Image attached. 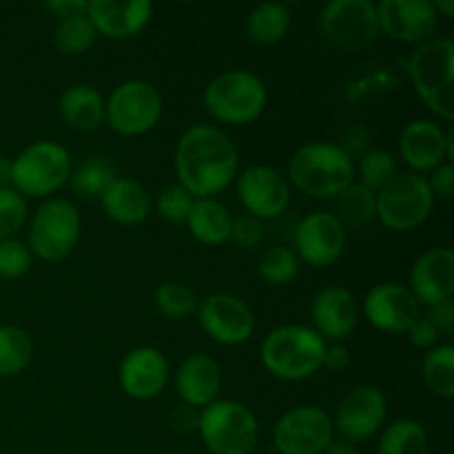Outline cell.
Segmentation results:
<instances>
[{
	"instance_id": "cell-1",
	"label": "cell",
	"mask_w": 454,
	"mask_h": 454,
	"mask_svg": "<svg viewBox=\"0 0 454 454\" xmlns=\"http://www.w3.org/2000/svg\"><path fill=\"white\" fill-rule=\"evenodd\" d=\"M177 184L195 200L217 198L239 173V149L217 124H193L176 145Z\"/></svg>"
},
{
	"instance_id": "cell-2",
	"label": "cell",
	"mask_w": 454,
	"mask_h": 454,
	"mask_svg": "<svg viewBox=\"0 0 454 454\" xmlns=\"http://www.w3.org/2000/svg\"><path fill=\"white\" fill-rule=\"evenodd\" d=\"M286 180L291 189L295 186V191L309 198L335 200L357 180L355 158L337 142H306L288 160Z\"/></svg>"
},
{
	"instance_id": "cell-3",
	"label": "cell",
	"mask_w": 454,
	"mask_h": 454,
	"mask_svg": "<svg viewBox=\"0 0 454 454\" xmlns=\"http://www.w3.org/2000/svg\"><path fill=\"white\" fill-rule=\"evenodd\" d=\"M406 74L419 100L443 122L454 120V43L448 35L417 44L408 56Z\"/></svg>"
},
{
	"instance_id": "cell-4",
	"label": "cell",
	"mask_w": 454,
	"mask_h": 454,
	"mask_svg": "<svg viewBox=\"0 0 454 454\" xmlns=\"http://www.w3.org/2000/svg\"><path fill=\"white\" fill-rule=\"evenodd\" d=\"M326 341L306 324L273 328L260 346L262 366L282 381H306L322 371Z\"/></svg>"
},
{
	"instance_id": "cell-5",
	"label": "cell",
	"mask_w": 454,
	"mask_h": 454,
	"mask_svg": "<svg viewBox=\"0 0 454 454\" xmlns=\"http://www.w3.org/2000/svg\"><path fill=\"white\" fill-rule=\"evenodd\" d=\"M202 100L204 109L215 122L226 127H247L266 111L269 89L253 71L229 69L208 82Z\"/></svg>"
},
{
	"instance_id": "cell-6",
	"label": "cell",
	"mask_w": 454,
	"mask_h": 454,
	"mask_svg": "<svg viewBox=\"0 0 454 454\" xmlns=\"http://www.w3.org/2000/svg\"><path fill=\"white\" fill-rule=\"evenodd\" d=\"M74 160L56 140H35L12 158V189L25 200H44L69 184Z\"/></svg>"
},
{
	"instance_id": "cell-7",
	"label": "cell",
	"mask_w": 454,
	"mask_h": 454,
	"mask_svg": "<svg viewBox=\"0 0 454 454\" xmlns=\"http://www.w3.org/2000/svg\"><path fill=\"white\" fill-rule=\"evenodd\" d=\"M82 235L78 207L65 198H49L27 220V248L43 262H62Z\"/></svg>"
},
{
	"instance_id": "cell-8",
	"label": "cell",
	"mask_w": 454,
	"mask_h": 454,
	"mask_svg": "<svg viewBox=\"0 0 454 454\" xmlns=\"http://www.w3.org/2000/svg\"><path fill=\"white\" fill-rule=\"evenodd\" d=\"M198 434L211 454H253L260 442V421L244 402L215 399L200 411Z\"/></svg>"
},
{
	"instance_id": "cell-9",
	"label": "cell",
	"mask_w": 454,
	"mask_h": 454,
	"mask_svg": "<svg viewBox=\"0 0 454 454\" xmlns=\"http://www.w3.org/2000/svg\"><path fill=\"white\" fill-rule=\"evenodd\" d=\"M434 202L437 200L433 198L426 176L403 171L377 193L375 220L388 231L408 233L419 229L433 215Z\"/></svg>"
},
{
	"instance_id": "cell-10",
	"label": "cell",
	"mask_w": 454,
	"mask_h": 454,
	"mask_svg": "<svg viewBox=\"0 0 454 454\" xmlns=\"http://www.w3.org/2000/svg\"><path fill=\"white\" fill-rule=\"evenodd\" d=\"M162 109V96L153 84L140 78L124 80L105 98V122L118 136L137 137L158 127Z\"/></svg>"
},
{
	"instance_id": "cell-11",
	"label": "cell",
	"mask_w": 454,
	"mask_h": 454,
	"mask_svg": "<svg viewBox=\"0 0 454 454\" xmlns=\"http://www.w3.org/2000/svg\"><path fill=\"white\" fill-rule=\"evenodd\" d=\"M324 38L344 51H362L380 35L377 9L371 0H331L319 13Z\"/></svg>"
},
{
	"instance_id": "cell-12",
	"label": "cell",
	"mask_w": 454,
	"mask_h": 454,
	"mask_svg": "<svg viewBox=\"0 0 454 454\" xmlns=\"http://www.w3.org/2000/svg\"><path fill=\"white\" fill-rule=\"evenodd\" d=\"M333 439V417L319 406L291 408L273 426V446L279 454H322Z\"/></svg>"
},
{
	"instance_id": "cell-13",
	"label": "cell",
	"mask_w": 454,
	"mask_h": 454,
	"mask_svg": "<svg viewBox=\"0 0 454 454\" xmlns=\"http://www.w3.org/2000/svg\"><path fill=\"white\" fill-rule=\"evenodd\" d=\"M388 417V402L377 386H355L350 393L341 397L333 415V426L340 439L350 443H362L381 433Z\"/></svg>"
},
{
	"instance_id": "cell-14",
	"label": "cell",
	"mask_w": 454,
	"mask_h": 454,
	"mask_svg": "<svg viewBox=\"0 0 454 454\" xmlns=\"http://www.w3.org/2000/svg\"><path fill=\"white\" fill-rule=\"evenodd\" d=\"M200 328L220 346L247 344L255 333V315L242 297L233 293H211L198 301Z\"/></svg>"
},
{
	"instance_id": "cell-15",
	"label": "cell",
	"mask_w": 454,
	"mask_h": 454,
	"mask_svg": "<svg viewBox=\"0 0 454 454\" xmlns=\"http://www.w3.org/2000/svg\"><path fill=\"white\" fill-rule=\"evenodd\" d=\"M295 255L300 264L328 269L341 260L348 244V229L331 211H313L295 229Z\"/></svg>"
},
{
	"instance_id": "cell-16",
	"label": "cell",
	"mask_w": 454,
	"mask_h": 454,
	"mask_svg": "<svg viewBox=\"0 0 454 454\" xmlns=\"http://www.w3.org/2000/svg\"><path fill=\"white\" fill-rule=\"evenodd\" d=\"M244 211L260 222L278 220L291 207V184L286 176L269 164H251L235 177Z\"/></svg>"
},
{
	"instance_id": "cell-17",
	"label": "cell",
	"mask_w": 454,
	"mask_h": 454,
	"mask_svg": "<svg viewBox=\"0 0 454 454\" xmlns=\"http://www.w3.org/2000/svg\"><path fill=\"white\" fill-rule=\"evenodd\" d=\"M399 155L412 173L428 176L442 164L454 162L452 131L428 118L411 120L399 136Z\"/></svg>"
},
{
	"instance_id": "cell-18",
	"label": "cell",
	"mask_w": 454,
	"mask_h": 454,
	"mask_svg": "<svg viewBox=\"0 0 454 454\" xmlns=\"http://www.w3.org/2000/svg\"><path fill=\"white\" fill-rule=\"evenodd\" d=\"M380 34L402 44H417L434 38L439 16L430 0H381L375 3Z\"/></svg>"
},
{
	"instance_id": "cell-19",
	"label": "cell",
	"mask_w": 454,
	"mask_h": 454,
	"mask_svg": "<svg viewBox=\"0 0 454 454\" xmlns=\"http://www.w3.org/2000/svg\"><path fill=\"white\" fill-rule=\"evenodd\" d=\"M362 313L372 328L388 335H402L421 317L417 300L399 282L375 284L364 297Z\"/></svg>"
},
{
	"instance_id": "cell-20",
	"label": "cell",
	"mask_w": 454,
	"mask_h": 454,
	"mask_svg": "<svg viewBox=\"0 0 454 454\" xmlns=\"http://www.w3.org/2000/svg\"><path fill=\"white\" fill-rule=\"evenodd\" d=\"M171 377V366L162 350L137 346L129 350L118 368V384L124 395L136 402H151L164 393Z\"/></svg>"
},
{
	"instance_id": "cell-21",
	"label": "cell",
	"mask_w": 454,
	"mask_h": 454,
	"mask_svg": "<svg viewBox=\"0 0 454 454\" xmlns=\"http://www.w3.org/2000/svg\"><path fill=\"white\" fill-rule=\"evenodd\" d=\"M310 328L326 344H344L359 324V304L344 286H326L310 301Z\"/></svg>"
},
{
	"instance_id": "cell-22",
	"label": "cell",
	"mask_w": 454,
	"mask_h": 454,
	"mask_svg": "<svg viewBox=\"0 0 454 454\" xmlns=\"http://www.w3.org/2000/svg\"><path fill=\"white\" fill-rule=\"evenodd\" d=\"M408 291L417 304L437 306L454 295V253L448 247L428 248L412 264L408 275Z\"/></svg>"
},
{
	"instance_id": "cell-23",
	"label": "cell",
	"mask_w": 454,
	"mask_h": 454,
	"mask_svg": "<svg viewBox=\"0 0 454 454\" xmlns=\"http://www.w3.org/2000/svg\"><path fill=\"white\" fill-rule=\"evenodd\" d=\"M87 16L102 38L131 40L149 27L153 4L149 0H91Z\"/></svg>"
},
{
	"instance_id": "cell-24",
	"label": "cell",
	"mask_w": 454,
	"mask_h": 454,
	"mask_svg": "<svg viewBox=\"0 0 454 454\" xmlns=\"http://www.w3.org/2000/svg\"><path fill=\"white\" fill-rule=\"evenodd\" d=\"M176 390L182 403L198 411L220 399L222 368L211 355L193 353L180 362L176 371Z\"/></svg>"
},
{
	"instance_id": "cell-25",
	"label": "cell",
	"mask_w": 454,
	"mask_h": 454,
	"mask_svg": "<svg viewBox=\"0 0 454 454\" xmlns=\"http://www.w3.org/2000/svg\"><path fill=\"white\" fill-rule=\"evenodd\" d=\"M100 207L105 215L115 224L137 226L151 215L153 200L145 184L133 177L118 176L100 195Z\"/></svg>"
},
{
	"instance_id": "cell-26",
	"label": "cell",
	"mask_w": 454,
	"mask_h": 454,
	"mask_svg": "<svg viewBox=\"0 0 454 454\" xmlns=\"http://www.w3.org/2000/svg\"><path fill=\"white\" fill-rule=\"evenodd\" d=\"M62 122L78 133H96L105 127V96L87 82L69 84L58 100Z\"/></svg>"
},
{
	"instance_id": "cell-27",
	"label": "cell",
	"mask_w": 454,
	"mask_h": 454,
	"mask_svg": "<svg viewBox=\"0 0 454 454\" xmlns=\"http://www.w3.org/2000/svg\"><path fill=\"white\" fill-rule=\"evenodd\" d=\"M191 238L204 247H222L231 238L233 215L217 198L193 200L189 215L184 220Z\"/></svg>"
},
{
	"instance_id": "cell-28",
	"label": "cell",
	"mask_w": 454,
	"mask_h": 454,
	"mask_svg": "<svg viewBox=\"0 0 454 454\" xmlns=\"http://www.w3.org/2000/svg\"><path fill=\"white\" fill-rule=\"evenodd\" d=\"M293 25L291 7L284 3H262L253 7L244 18V31L248 40L262 47L282 43Z\"/></svg>"
},
{
	"instance_id": "cell-29",
	"label": "cell",
	"mask_w": 454,
	"mask_h": 454,
	"mask_svg": "<svg viewBox=\"0 0 454 454\" xmlns=\"http://www.w3.org/2000/svg\"><path fill=\"white\" fill-rule=\"evenodd\" d=\"M428 430L417 419H397L384 426L377 442V454H428Z\"/></svg>"
},
{
	"instance_id": "cell-30",
	"label": "cell",
	"mask_w": 454,
	"mask_h": 454,
	"mask_svg": "<svg viewBox=\"0 0 454 454\" xmlns=\"http://www.w3.org/2000/svg\"><path fill=\"white\" fill-rule=\"evenodd\" d=\"M96 40V27L89 20L87 12L60 18V20H56V27H53V47L58 49V53L67 58L84 56L87 51H91Z\"/></svg>"
},
{
	"instance_id": "cell-31",
	"label": "cell",
	"mask_w": 454,
	"mask_h": 454,
	"mask_svg": "<svg viewBox=\"0 0 454 454\" xmlns=\"http://www.w3.org/2000/svg\"><path fill=\"white\" fill-rule=\"evenodd\" d=\"M115 177H118V168L106 155H89L80 167L71 171L69 186L78 198L100 200V195Z\"/></svg>"
},
{
	"instance_id": "cell-32",
	"label": "cell",
	"mask_w": 454,
	"mask_h": 454,
	"mask_svg": "<svg viewBox=\"0 0 454 454\" xmlns=\"http://www.w3.org/2000/svg\"><path fill=\"white\" fill-rule=\"evenodd\" d=\"M34 359V341L20 326H0V377H16Z\"/></svg>"
},
{
	"instance_id": "cell-33",
	"label": "cell",
	"mask_w": 454,
	"mask_h": 454,
	"mask_svg": "<svg viewBox=\"0 0 454 454\" xmlns=\"http://www.w3.org/2000/svg\"><path fill=\"white\" fill-rule=\"evenodd\" d=\"M421 377L433 395L442 399L454 397V348L450 344H437L426 353Z\"/></svg>"
},
{
	"instance_id": "cell-34",
	"label": "cell",
	"mask_w": 454,
	"mask_h": 454,
	"mask_svg": "<svg viewBox=\"0 0 454 454\" xmlns=\"http://www.w3.org/2000/svg\"><path fill=\"white\" fill-rule=\"evenodd\" d=\"M399 173V160L386 149L364 151V155H359V164H355V177H359V184L375 193L390 184Z\"/></svg>"
},
{
	"instance_id": "cell-35",
	"label": "cell",
	"mask_w": 454,
	"mask_h": 454,
	"mask_svg": "<svg viewBox=\"0 0 454 454\" xmlns=\"http://www.w3.org/2000/svg\"><path fill=\"white\" fill-rule=\"evenodd\" d=\"M198 295L193 293V288H189L186 284L176 282H162L153 291V306L162 317L171 319V322H182V319L191 317L198 310Z\"/></svg>"
},
{
	"instance_id": "cell-36",
	"label": "cell",
	"mask_w": 454,
	"mask_h": 454,
	"mask_svg": "<svg viewBox=\"0 0 454 454\" xmlns=\"http://www.w3.org/2000/svg\"><path fill=\"white\" fill-rule=\"evenodd\" d=\"M257 275L270 286H288L300 275V260L291 247H270L257 262Z\"/></svg>"
},
{
	"instance_id": "cell-37",
	"label": "cell",
	"mask_w": 454,
	"mask_h": 454,
	"mask_svg": "<svg viewBox=\"0 0 454 454\" xmlns=\"http://www.w3.org/2000/svg\"><path fill=\"white\" fill-rule=\"evenodd\" d=\"M375 191L366 189V186L359 184V182H353L344 193H340L335 198V215L340 217L341 224H344L346 229H348V224H366V222L375 220Z\"/></svg>"
},
{
	"instance_id": "cell-38",
	"label": "cell",
	"mask_w": 454,
	"mask_h": 454,
	"mask_svg": "<svg viewBox=\"0 0 454 454\" xmlns=\"http://www.w3.org/2000/svg\"><path fill=\"white\" fill-rule=\"evenodd\" d=\"M29 220V204L18 191L0 189V239L16 238Z\"/></svg>"
},
{
	"instance_id": "cell-39",
	"label": "cell",
	"mask_w": 454,
	"mask_h": 454,
	"mask_svg": "<svg viewBox=\"0 0 454 454\" xmlns=\"http://www.w3.org/2000/svg\"><path fill=\"white\" fill-rule=\"evenodd\" d=\"M193 195L180 184H168L155 195V211L168 224H184L191 207H193Z\"/></svg>"
},
{
	"instance_id": "cell-40",
	"label": "cell",
	"mask_w": 454,
	"mask_h": 454,
	"mask_svg": "<svg viewBox=\"0 0 454 454\" xmlns=\"http://www.w3.org/2000/svg\"><path fill=\"white\" fill-rule=\"evenodd\" d=\"M31 264H34V255L22 239H0V278L12 279V282L25 278L31 270Z\"/></svg>"
},
{
	"instance_id": "cell-41",
	"label": "cell",
	"mask_w": 454,
	"mask_h": 454,
	"mask_svg": "<svg viewBox=\"0 0 454 454\" xmlns=\"http://www.w3.org/2000/svg\"><path fill=\"white\" fill-rule=\"evenodd\" d=\"M262 238H264V222L255 220L248 213L233 217L229 242L238 244L242 248H253L262 242Z\"/></svg>"
},
{
	"instance_id": "cell-42",
	"label": "cell",
	"mask_w": 454,
	"mask_h": 454,
	"mask_svg": "<svg viewBox=\"0 0 454 454\" xmlns=\"http://www.w3.org/2000/svg\"><path fill=\"white\" fill-rule=\"evenodd\" d=\"M426 180H428V186H430V191H433L434 200H443V202L452 200L454 164H448V162L442 164V167L434 168L433 173H428V176H426Z\"/></svg>"
},
{
	"instance_id": "cell-43",
	"label": "cell",
	"mask_w": 454,
	"mask_h": 454,
	"mask_svg": "<svg viewBox=\"0 0 454 454\" xmlns=\"http://www.w3.org/2000/svg\"><path fill=\"white\" fill-rule=\"evenodd\" d=\"M200 424V411L193 406H186V403H180L171 411L168 415V426H171L173 433L177 434H191L198 433Z\"/></svg>"
},
{
	"instance_id": "cell-44",
	"label": "cell",
	"mask_w": 454,
	"mask_h": 454,
	"mask_svg": "<svg viewBox=\"0 0 454 454\" xmlns=\"http://www.w3.org/2000/svg\"><path fill=\"white\" fill-rule=\"evenodd\" d=\"M406 335H408V341H411V344L419 350L434 348V346L439 344V337H442L437 331H434V326L426 317L417 319V322L408 328Z\"/></svg>"
},
{
	"instance_id": "cell-45",
	"label": "cell",
	"mask_w": 454,
	"mask_h": 454,
	"mask_svg": "<svg viewBox=\"0 0 454 454\" xmlns=\"http://www.w3.org/2000/svg\"><path fill=\"white\" fill-rule=\"evenodd\" d=\"M395 87V78L388 74H372L368 75V78L359 80V82H355L353 87L346 91V98H350V100H357L359 93H366V98L371 96H377V93H381V89L386 91V87Z\"/></svg>"
},
{
	"instance_id": "cell-46",
	"label": "cell",
	"mask_w": 454,
	"mask_h": 454,
	"mask_svg": "<svg viewBox=\"0 0 454 454\" xmlns=\"http://www.w3.org/2000/svg\"><path fill=\"white\" fill-rule=\"evenodd\" d=\"M426 319L433 324L434 331H437L439 335H450V333L454 331V304H452V300L442 301V304H437V306H430Z\"/></svg>"
},
{
	"instance_id": "cell-47",
	"label": "cell",
	"mask_w": 454,
	"mask_h": 454,
	"mask_svg": "<svg viewBox=\"0 0 454 454\" xmlns=\"http://www.w3.org/2000/svg\"><path fill=\"white\" fill-rule=\"evenodd\" d=\"M350 366V350L344 344H326L322 368L331 372H344Z\"/></svg>"
},
{
	"instance_id": "cell-48",
	"label": "cell",
	"mask_w": 454,
	"mask_h": 454,
	"mask_svg": "<svg viewBox=\"0 0 454 454\" xmlns=\"http://www.w3.org/2000/svg\"><path fill=\"white\" fill-rule=\"evenodd\" d=\"M44 9L60 20V18L71 16V13L87 12V0H53V3L44 4Z\"/></svg>"
},
{
	"instance_id": "cell-49",
	"label": "cell",
	"mask_w": 454,
	"mask_h": 454,
	"mask_svg": "<svg viewBox=\"0 0 454 454\" xmlns=\"http://www.w3.org/2000/svg\"><path fill=\"white\" fill-rule=\"evenodd\" d=\"M322 454H362L355 443L344 442V439H333L331 446L326 448Z\"/></svg>"
},
{
	"instance_id": "cell-50",
	"label": "cell",
	"mask_w": 454,
	"mask_h": 454,
	"mask_svg": "<svg viewBox=\"0 0 454 454\" xmlns=\"http://www.w3.org/2000/svg\"><path fill=\"white\" fill-rule=\"evenodd\" d=\"M12 186V158L0 153V189Z\"/></svg>"
},
{
	"instance_id": "cell-51",
	"label": "cell",
	"mask_w": 454,
	"mask_h": 454,
	"mask_svg": "<svg viewBox=\"0 0 454 454\" xmlns=\"http://www.w3.org/2000/svg\"><path fill=\"white\" fill-rule=\"evenodd\" d=\"M434 4V12H437L439 18H452L454 16V0H437Z\"/></svg>"
},
{
	"instance_id": "cell-52",
	"label": "cell",
	"mask_w": 454,
	"mask_h": 454,
	"mask_svg": "<svg viewBox=\"0 0 454 454\" xmlns=\"http://www.w3.org/2000/svg\"><path fill=\"white\" fill-rule=\"evenodd\" d=\"M164 454H182V452H164Z\"/></svg>"
}]
</instances>
